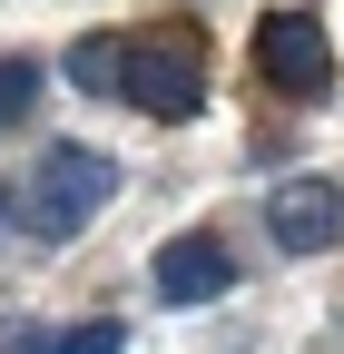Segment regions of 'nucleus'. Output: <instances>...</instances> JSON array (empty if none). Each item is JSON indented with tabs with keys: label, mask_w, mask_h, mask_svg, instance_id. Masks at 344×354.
<instances>
[{
	"label": "nucleus",
	"mask_w": 344,
	"mask_h": 354,
	"mask_svg": "<svg viewBox=\"0 0 344 354\" xmlns=\"http://www.w3.org/2000/svg\"><path fill=\"white\" fill-rule=\"evenodd\" d=\"M118 197V167H108V148H79V138H59V148H39V167H30V187H20V227L39 236V246H69V236H89V216Z\"/></svg>",
	"instance_id": "obj_1"
},
{
	"label": "nucleus",
	"mask_w": 344,
	"mask_h": 354,
	"mask_svg": "<svg viewBox=\"0 0 344 354\" xmlns=\"http://www.w3.org/2000/svg\"><path fill=\"white\" fill-rule=\"evenodd\" d=\"M118 344H128V335H118V325L99 315V325H59V335L39 325V335H20L10 354H118Z\"/></svg>",
	"instance_id": "obj_7"
},
{
	"label": "nucleus",
	"mask_w": 344,
	"mask_h": 354,
	"mask_svg": "<svg viewBox=\"0 0 344 354\" xmlns=\"http://www.w3.org/2000/svg\"><path fill=\"white\" fill-rule=\"evenodd\" d=\"M30 99H39V59H0V128L30 118Z\"/></svg>",
	"instance_id": "obj_8"
},
{
	"label": "nucleus",
	"mask_w": 344,
	"mask_h": 354,
	"mask_svg": "<svg viewBox=\"0 0 344 354\" xmlns=\"http://www.w3.org/2000/svg\"><path fill=\"white\" fill-rule=\"evenodd\" d=\"M227 286H236L227 236L187 227V236H167V246H157V295H167V305H207V295H227Z\"/></svg>",
	"instance_id": "obj_5"
},
{
	"label": "nucleus",
	"mask_w": 344,
	"mask_h": 354,
	"mask_svg": "<svg viewBox=\"0 0 344 354\" xmlns=\"http://www.w3.org/2000/svg\"><path fill=\"white\" fill-rule=\"evenodd\" d=\"M128 109H148L157 128H178L207 109V50H197V30L187 20H167V30H138L128 39V88H118Z\"/></svg>",
	"instance_id": "obj_2"
},
{
	"label": "nucleus",
	"mask_w": 344,
	"mask_h": 354,
	"mask_svg": "<svg viewBox=\"0 0 344 354\" xmlns=\"http://www.w3.org/2000/svg\"><path fill=\"white\" fill-rule=\"evenodd\" d=\"M256 69L295 99H325L334 88V50H325V20L315 10H266L256 20Z\"/></svg>",
	"instance_id": "obj_3"
},
{
	"label": "nucleus",
	"mask_w": 344,
	"mask_h": 354,
	"mask_svg": "<svg viewBox=\"0 0 344 354\" xmlns=\"http://www.w3.org/2000/svg\"><path fill=\"white\" fill-rule=\"evenodd\" d=\"M266 236L285 256H325L344 236V187H334V177H285V187L266 197Z\"/></svg>",
	"instance_id": "obj_4"
},
{
	"label": "nucleus",
	"mask_w": 344,
	"mask_h": 354,
	"mask_svg": "<svg viewBox=\"0 0 344 354\" xmlns=\"http://www.w3.org/2000/svg\"><path fill=\"white\" fill-rule=\"evenodd\" d=\"M0 216H10V197H0Z\"/></svg>",
	"instance_id": "obj_9"
},
{
	"label": "nucleus",
	"mask_w": 344,
	"mask_h": 354,
	"mask_svg": "<svg viewBox=\"0 0 344 354\" xmlns=\"http://www.w3.org/2000/svg\"><path fill=\"white\" fill-rule=\"evenodd\" d=\"M69 79H79V88H128V39L89 30V39L69 50Z\"/></svg>",
	"instance_id": "obj_6"
}]
</instances>
